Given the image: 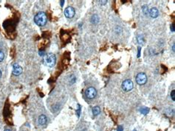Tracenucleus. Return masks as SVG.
Instances as JSON below:
<instances>
[{"instance_id": "obj_12", "label": "nucleus", "mask_w": 175, "mask_h": 131, "mask_svg": "<svg viewBox=\"0 0 175 131\" xmlns=\"http://www.w3.org/2000/svg\"><path fill=\"white\" fill-rule=\"evenodd\" d=\"M142 10H143L144 14L147 15L148 13V7L147 5H143V8H142Z\"/></svg>"}, {"instance_id": "obj_4", "label": "nucleus", "mask_w": 175, "mask_h": 131, "mask_svg": "<svg viewBox=\"0 0 175 131\" xmlns=\"http://www.w3.org/2000/svg\"><path fill=\"white\" fill-rule=\"evenodd\" d=\"M136 82L140 86H143V85L146 84L147 82L146 74L143 72H140V73L137 74V75L136 76Z\"/></svg>"}, {"instance_id": "obj_19", "label": "nucleus", "mask_w": 175, "mask_h": 131, "mask_svg": "<svg viewBox=\"0 0 175 131\" xmlns=\"http://www.w3.org/2000/svg\"><path fill=\"white\" fill-rule=\"evenodd\" d=\"M171 30L172 32H174V24H171Z\"/></svg>"}, {"instance_id": "obj_15", "label": "nucleus", "mask_w": 175, "mask_h": 131, "mask_svg": "<svg viewBox=\"0 0 175 131\" xmlns=\"http://www.w3.org/2000/svg\"><path fill=\"white\" fill-rule=\"evenodd\" d=\"M171 97L172 100H173V101H174L175 100V91L174 90H173L172 92H171Z\"/></svg>"}, {"instance_id": "obj_1", "label": "nucleus", "mask_w": 175, "mask_h": 131, "mask_svg": "<svg viewBox=\"0 0 175 131\" xmlns=\"http://www.w3.org/2000/svg\"><path fill=\"white\" fill-rule=\"evenodd\" d=\"M35 23L39 26H44L47 22V16L44 12H39L34 17Z\"/></svg>"}, {"instance_id": "obj_7", "label": "nucleus", "mask_w": 175, "mask_h": 131, "mask_svg": "<svg viewBox=\"0 0 175 131\" xmlns=\"http://www.w3.org/2000/svg\"><path fill=\"white\" fill-rule=\"evenodd\" d=\"M13 68H14V70H13V74L15 75V76H18V75L21 74L22 72V68L19 64H14Z\"/></svg>"}, {"instance_id": "obj_14", "label": "nucleus", "mask_w": 175, "mask_h": 131, "mask_svg": "<svg viewBox=\"0 0 175 131\" xmlns=\"http://www.w3.org/2000/svg\"><path fill=\"white\" fill-rule=\"evenodd\" d=\"M137 41H138V43L139 44H143V36H139L138 37H137Z\"/></svg>"}, {"instance_id": "obj_17", "label": "nucleus", "mask_w": 175, "mask_h": 131, "mask_svg": "<svg viewBox=\"0 0 175 131\" xmlns=\"http://www.w3.org/2000/svg\"><path fill=\"white\" fill-rule=\"evenodd\" d=\"M77 114H78V116L79 117L80 116V113H81V106L80 105H78V110H77Z\"/></svg>"}, {"instance_id": "obj_6", "label": "nucleus", "mask_w": 175, "mask_h": 131, "mask_svg": "<svg viewBox=\"0 0 175 131\" xmlns=\"http://www.w3.org/2000/svg\"><path fill=\"white\" fill-rule=\"evenodd\" d=\"M75 9L72 7H67L65 10H64V16L68 18H71L75 16Z\"/></svg>"}, {"instance_id": "obj_18", "label": "nucleus", "mask_w": 175, "mask_h": 131, "mask_svg": "<svg viewBox=\"0 0 175 131\" xmlns=\"http://www.w3.org/2000/svg\"><path fill=\"white\" fill-rule=\"evenodd\" d=\"M123 126H121V125L118 126V131H123Z\"/></svg>"}, {"instance_id": "obj_8", "label": "nucleus", "mask_w": 175, "mask_h": 131, "mask_svg": "<svg viewBox=\"0 0 175 131\" xmlns=\"http://www.w3.org/2000/svg\"><path fill=\"white\" fill-rule=\"evenodd\" d=\"M149 14H150V16H151V18H157V17L159 16V10H157V8H153L151 9Z\"/></svg>"}, {"instance_id": "obj_11", "label": "nucleus", "mask_w": 175, "mask_h": 131, "mask_svg": "<svg viewBox=\"0 0 175 131\" xmlns=\"http://www.w3.org/2000/svg\"><path fill=\"white\" fill-rule=\"evenodd\" d=\"M91 22L93 24H97L99 22V17L98 16V15L95 14L93 16V17L91 18Z\"/></svg>"}, {"instance_id": "obj_21", "label": "nucleus", "mask_w": 175, "mask_h": 131, "mask_svg": "<svg viewBox=\"0 0 175 131\" xmlns=\"http://www.w3.org/2000/svg\"><path fill=\"white\" fill-rule=\"evenodd\" d=\"M172 50H173V52H174V44H173V46H172Z\"/></svg>"}, {"instance_id": "obj_22", "label": "nucleus", "mask_w": 175, "mask_h": 131, "mask_svg": "<svg viewBox=\"0 0 175 131\" xmlns=\"http://www.w3.org/2000/svg\"><path fill=\"white\" fill-rule=\"evenodd\" d=\"M64 1H61V6L63 5V4H64Z\"/></svg>"}, {"instance_id": "obj_2", "label": "nucleus", "mask_w": 175, "mask_h": 131, "mask_svg": "<svg viewBox=\"0 0 175 131\" xmlns=\"http://www.w3.org/2000/svg\"><path fill=\"white\" fill-rule=\"evenodd\" d=\"M56 57L54 54L49 53L44 55V64L48 67H53L55 64Z\"/></svg>"}, {"instance_id": "obj_23", "label": "nucleus", "mask_w": 175, "mask_h": 131, "mask_svg": "<svg viewBox=\"0 0 175 131\" xmlns=\"http://www.w3.org/2000/svg\"><path fill=\"white\" fill-rule=\"evenodd\" d=\"M1 77H2V71L0 70V78H1Z\"/></svg>"}, {"instance_id": "obj_20", "label": "nucleus", "mask_w": 175, "mask_h": 131, "mask_svg": "<svg viewBox=\"0 0 175 131\" xmlns=\"http://www.w3.org/2000/svg\"><path fill=\"white\" fill-rule=\"evenodd\" d=\"M140 47H138V57H140Z\"/></svg>"}, {"instance_id": "obj_5", "label": "nucleus", "mask_w": 175, "mask_h": 131, "mask_svg": "<svg viewBox=\"0 0 175 131\" xmlns=\"http://www.w3.org/2000/svg\"><path fill=\"white\" fill-rule=\"evenodd\" d=\"M85 94H86V96L87 98H89V99H93V98L95 97V96L97 95V91L93 87H89L86 90Z\"/></svg>"}, {"instance_id": "obj_10", "label": "nucleus", "mask_w": 175, "mask_h": 131, "mask_svg": "<svg viewBox=\"0 0 175 131\" xmlns=\"http://www.w3.org/2000/svg\"><path fill=\"white\" fill-rule=\"evenodd\" d=\"M101 113V109L98 106H95L93 108V114L94 116H98Z\"/></svg>"}, {"instance_id": "obj_16", "label": "nucleus", "mask_w": 175, "mask_h": 131, "mask_svg": "<svg viewBox=\"0 0 175 131\" xmlns=\"http://www.w3.org/2000/svg\"><path fill=\"white\" fill-rule=\"evenodd\" d=\"M5 58V54L2 51H0V62H2Z\"/></svg>"}, {"instance_id": "obj_24", "label": "nucleus", "mask_w": 175, "mask_h": 131, "mask_svg": "<svg viewBox=\"0 0 175 131\" xmlns=\"http://www.w3.org/2000/svg\"><path fill=\"white\" fill-rule=\"evenodd\" d=\"M5 131H11V130H9V129H6V130H5Z\"/></svg>"}, {"instance_id": "obj_3", "label": "nucleus", "mask_w": 175, "mask_h": 131, "mask_svg": "<svg viewBox=\"0 0 175 131\" xmlns=\"http://www.w3.org/2000/svg\"><path fill=\"white\" fill-rule=\"evenodd\" d=\"M122 89L126 92H130L132 90L133 87H134V85H133V82L129 80V79H126L123 82H122L121 85Z\"/></svg>"}, {"instance_id": "obj_13", "label": "nucleus", "mask_w": 175, "mask_h": 131, "mask_svg": "<svg viewBox=\"0 0 175 131\" xmlns=\"http://www.w3.org/2000/svg\"><path fill=\"white\" fill-rule=\"evenodd\" d=\"M148 108H143L142 109H140V113L141 114H144V115H146V114H147L148 113Z\"/></svg>"}, {"instance_id": "obj_9", "label": "nucleus", "mask_w": 175, "mask_h": 131, "mask_svg": "<svg viewBox=\"0 0 175 131\" xmlns=\"http://www.w3.org/2000/svg\"><path fill=\"white\" fill-rule=\"evenodd\" d=\"M38 121H39V124L40 125H44V124H45L46 122H47V117H46V116L44 115V114H41V116H39Z\"/></svg>"}]
</instances>
